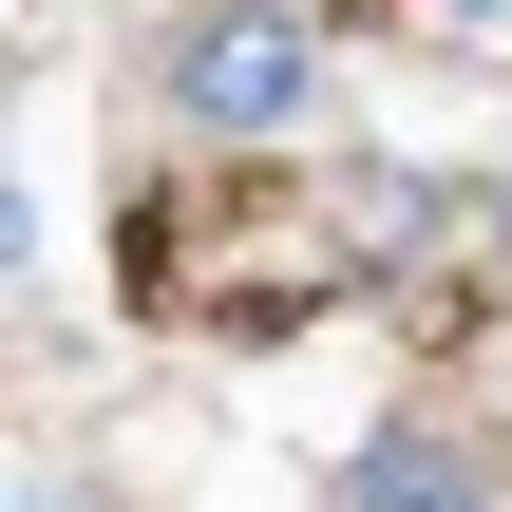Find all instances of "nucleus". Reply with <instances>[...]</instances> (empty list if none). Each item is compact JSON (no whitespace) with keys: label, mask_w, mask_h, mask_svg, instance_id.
<instances>
[{"label":"nucleus","mask_w":512,"mask_h":512,"mask_svg":"<svg viewBox=\"0 0 512 512\" xmlns=\"http://www.w3.org/2000/svg\"><path fill=\"white\" fill-rule=\"evenodd\" d=\"M19 512H114V494H76V475H38V494H19Z\"/></svg>","instance_id":"39448f33"},{"label":"nucleus","mask_w":512,"mask_h":512,"mask_svg":"<svg viewBox=\"0 0 512 512\" xmlns=\"http://www.w3.org/2000/svg\"><path fill=\"white\" fill-rule=\"evenodd\" d=\"M475 228H494V266H512V171H494V190H475Z\"/></svg>","instance_id":"20e7f679"},{"label":"nucleus","mask_w":512,"mask_h":512,"mask_svg":"<svg viewBox=\"0 0 512 512\" xmlns=\"http://www.w3.org/2000/svg\"><path fill=\"white\" fill-rule=\"evenodd\" d=\"M342 512H512V456L418 399V418H380V437L342 456Z\"/></svg>","instance_id":"f03ea898"},{"label":"nucleus","mask_w":512,"mask_h":512,"mask_svg":"<svg viewBox=\"0 0 512 512\" xmlns=\"http://www.w3.org/2000/svg\"><path fill=\"white\" fill-rule=\"evenodd\" d=\"M380 19H418L437 57H475V76H512V0H380Z\"/></svg>","instance_id":"7ed1b4c3"},{"label":"nucleus","mask_w":512,"mask_h":512,"mask_svg":"<svg viewBox=\"0 0 512 512\" xmlns=\"http://www.w3.org/2000/svg\"><path fill=\"white\" fill-rule=\"evenodd\" d=\"M133 95L190 171H304L342 133V57H323L304 0H171L133 38Z\"/></svg>","instance_id":"f257e3e1"}]
</instances>
